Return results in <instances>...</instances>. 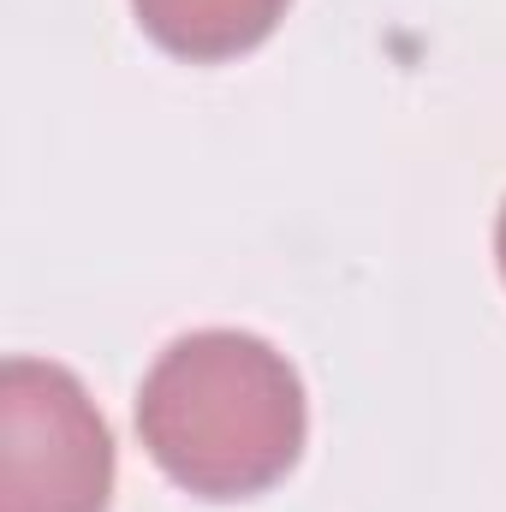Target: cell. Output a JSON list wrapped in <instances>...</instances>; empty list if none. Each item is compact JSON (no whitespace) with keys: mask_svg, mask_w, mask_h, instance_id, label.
I'll return each mask as SVG.
<instances>
[{"mask_svg":"<svg viewBox=\"0 0 506 512\" xmlns=\"http://www.w3.org/2000/svg\"><path fill=\"white\" fill-rule=\"evenodd\" d=\"M114 441L84 382L42 358L0 370V512H108Z\"/></svg>","mask_w":506,"mask_h":512,"instance_id":"cell-2","label":"cell"},{"mask_svg":"<svg viewBox=\"0 0 506 512\" xmlns=\"http://www.w3.org/2000/svg\"><path fill=\"white\" fill-rule=\"evenodd\" d=\"M149 42H161L179 60H233L268 42V30L286 18V0H131Z\"/></svg>","mask_w":506,"mask_h":512,"instance_id":"cell-3","label":"cell"},{"mask_svg":"<svg viewBox=\"0 0 506 512\" xmlns=\"http://www.w3.org/2000/svg\"><path fill=\"white\" fill-rule=\"evenodd\" d=\"M149 459L203 501H251L304 453V387L292 364L239 328L173 340L137 393Z\"/></svg>","mask_w":506,"mask_h":512,"instance_id":"cell-1","label":"cell"},{"mask_svg":"<svg viewBox=\"0 0 506 512\" xmlns=\"http://www.w3.org/2000/svg\"><path fill=\"white\" fill-rule=\"evenodd\" d=\"M495 256H501V274H506V209H501V227H495Z\"/></svg>","mask_w":506,"mask_h":512,"instance_id":"cell-4","label":"cell"}]
</instances>
